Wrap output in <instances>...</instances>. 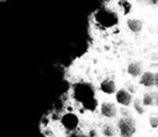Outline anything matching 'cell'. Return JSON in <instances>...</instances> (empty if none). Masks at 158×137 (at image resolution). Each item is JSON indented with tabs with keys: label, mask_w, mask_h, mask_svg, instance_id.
I'll return each instance as SVG.
<instances>
[{
	"label": "cell",
	"mask_w": 158,
	"mask_h": 137,
	"mask_svg": "<svg viewBox=\"0 0 158 137\" xmlns=\"http://www.w3.org/2000/svg\"><path fill=\"white\" fill-rule=\"evenodd\" d=\"M121 117L117 121V131L120 137H133L136 133V122L126 109H122L121 111Z\"/></svg>",
	"instance_id": "obj_1"
},
{
	"label": "cell",
	"mask_w": 158,
	"mask_h": 137,
	"mask_svg": "<svg viewBox=\"0 0 158 137\" xmlns=\"http://www.w3.org/2000/svg\"><path fill=\"white\" fill-rule=\"evenodd\" d=\"M60 123H62V126H63L65 130L73 132V131H75V130L78 128V126H79V118H78V116H77L75 114H73V112H67V114H64V115L60 117Z\"/></svg>",
	"instance_id": "obj_2"
},
{
	"label": "cell",
	"mask_w": 158,
	"mask_h": 137,
	"mask_svg": "<svg viewBox=\"0 0 158 137\" xmlns=\"http://www.w3.org/2000/svg\"><path fill=\"white\" fill-rule=\"evenodd\" d=\"M115 99H116V102L118 105H121L122 107H130L133 101V95L131 93H128L125 88H121V89L116 90Z\"/></svg>",
	"instance_id": "obj_3"
},
{
	"label": "cell",
	"mask_w": 158,
	"mask_h": 137,
	"mask_svg": "<svg viewBox=\"0 0 158 137\" xmlns=\"http://www.w3.org/2000/svg\"><path fill=\"white\" fill-rule=\"evenodd\" d=\"M139 84L144 88H156L158 85V75L151 70L143 72L139 75Z\"/></svg>",
	"instance_id": "obj_4"
},
{
	"label": "cell",
	"mask_w": 158,
	"mask_h": 137,
	"mask_svg": "<svg viewBox=\"0 0 158 137\" xmlns=\"http://www.w3.org/2000/svg\"><path fill=\"white\" fill-rule=\"evenodd\" d=\"M100 114L105 118H115L118 114V110L112 101H102L100 104Z\"/></svg>",
	"instance_id": "obj_5"
},
{
	"label": "cell",
	"mask_w": 158,
	"mask_h": 137,
	"mask_svg": "<svg viewBox=\"0 0 158 137\" xmlns=\"http://www.w3.org/2000/svg\"><path fill=\"white\" fill-rule=\"evenodd\" d=\"M143 106H157L158 104V95L157 91H144L141 99Z\"/></svg>",
	"instance_id": "obj_6"
},
{
	"label": "cell",
	"mask_w": 158,
	"mask_h": 137,
	"mask_svg": "<svg viewBox=\"0 0 158 137\" xmlns=\"http://www.w3.org/2000/svg\"><path fill=\"white\" fill-rule=\"evenodd\" d=\"M116 90H117V86H116L115 81L111 79H105L100 83V91L106 95H112L116 93Z\"/></svg>",
	"instance_id": "obj_7"
},
{
	"label": "cell",
	"mask_w": 158,
	"mask_h": 137,
	"mask_svg": "<svg viewBox=\"0 0 158 137\" xmlns=\"http://www.w3.org/2000/svg\"><path fill=\"white\" fill-rule=\"evenodd\" d=\"M126 72H127V74H128L130 77H132V78H138V77L143 73V67H142V64H141L139 62H131V63L127 65Z\"/></svg>",
	"instance_id": "obj_8"
},
{
	"label": "cell",
	"mask_w": 158,
	"mask_h": 137,
	"mask_svg": "<svg viewBox=\"0 0 158 137\" xmlns=\"http://www.w3.org/2000/svg\"><path fill=\"white\" fill-rule=\"evenodd\" d=\"M98 19H99L98 21H100L105 26H111L115 22V15L110 11H106V10H101L98 14Z\"/></svg>",
	"instance_id": "obj_9"
},
{
	"label": "cell",
	"mask_w": 158,
	"mask_h": 137,
	"mask_svg": "<svg viewBox=\"0 0 158 137\" xmlns=\"http://www.w3.org/2000/svg\"><path fill=\"white\" fill-rule=\"evenodd\" d=\"M126 25L132 33H139L143 28V23L139 19H128L126 21Z\"/></svg>",
	"instance_id": "obj_10"
},
{
	"label": "cell",
	"mask_w": 158,
	"mask_h": 137,
	"mask_svg": "<svg viewBox=\"0 0 158 137\" xmlns=\"http://www.w3.org/2000/svg\"><path fill=\"white\" fill-rule=\"evenodd\" d=\"M101 132H102V135H104L105 137H114V136L116 135V128H115V126H114L112 123L106 122V123L102 125Z\"/></svg>",
	"instance_id": "obj_11"
},
{
	"label": "cell",
	"mask_w": 158,
	"mask_h": 137,
	"mask_svg": "<svg viewBox=\"0 0 158 137\" xmlns=\"http://www.w3.org/2000/svg\"><path fill=\"white\" fill-rule=\"evenodd\" d=\"M132 105H133V109H135V111H136L138 115H143V114L146 112V110H144V106L142 105L141 100H138V99L133 100V101H132Z\"/></svg>",
	"instance_id": "obj_12"
},
{
	"label": "cell",
	"mask_w": 158,
	"mask_h": 137,
	"mask_svg": "<svg viewBox=\"0 0 158 137\" xmlns=\"http://www.w3.org/2000/svg\"><path fill=\"white\" fill-rule=\"evenodd\" d=\"M149 125L152 128H157L158 127V117L157 116H151L149 117Z\"/></svg>",
	"instance_id": "obj_13"
},
{
	"label": "cell",
	"mask_w": 158,
	"mask_h": 137,
	"mask_svg": "<svg viewBox=\"0 0 158 137\" xmlns=\"http://www.w3.org/2000/svg\"><path fill=\"white\" fill-rule=\"evenodd\" d=\"M68 137H85L83 133H80V132H77V131H73Z\"/></svg>",
	"instance_id": "obj_14"
},
{
	"label": "cell",
	"mask_w": 158,
	"mask_h": 137,
	"mask_svg": "<svg viewBox=\"0 0 158 137\" xmlns=\"http://www.w3.org/2000/svg\"><path fill=\"white\" fill-rule=\"evenodd\" d=\"M148 1V4H151V5H157L158 4V0H147Z\"/></svg>",
	"instance_id": "obj_15"
}]
</instances>
